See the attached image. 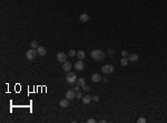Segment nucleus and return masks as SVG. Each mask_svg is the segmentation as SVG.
Masks as SVG:
<instances>
[{"mask_svg": "<svg viewBox=\"0 0 167 123\" xmlns=\"http://www.w3.org/2000/svg\"><path fill=\"white\" fill-rule=\"evenodd\" d=\"M90 56H91V58H93L94 60H96V61H100V60H103V59L105 58V52H104L103 50L97 49V50H93V51H91Z\"/></svg>", "mask_w": 167, "mask_h": 123, "instance_id": "f257e3e1", "label": "nucleus"}, {"mask_svg": "<svg viewBox=\"0 0 167 123\" xmlns=\"http://www.w3.org/2000/svg\"><path fill=\"white\" fill-rule=\"evenodd\" d=\"M66 80L67 82L69 83V84H73V83H75V82H77V75H76V73L74 72H68L66 75Z\"/></svg>", "mask_w": 167, "mask_h": 123, "instance_id": "f03ea898", "label": "nucleus"}, {"mask_svg": "<svg viewBox=\"0 0 167 123\" xmlns=\"http://www.w3.org/2000/svg\"><path fill=\"white\" fill-rule=\"evenodd\" d=\"M37 54H38L37 53V50L31 48L30 50H28L27 52H26L25 56H26V59H28V60H34V59L37 57Z\"/></svg>", "mask_w": 167, "mask_h": 123, "instance_id": "7ed1b4c3", "label": "nucleus"}, {"mask_svg": "<svg viewBox=\"0 0 167 123\" xmlns=\"http://www.w3.org/2000/svg\"><path fill=\"white\" fill-rule=\"evenodd\" d=\"M101 71L106 74H109V73H113L114 72V67L111 64H105L101 67Z\"/></svg>", "mask_w": 167, "mask_h": 123, "instance_id": "20e7f679", "label": "nucleus"}, {"mask_svg": "<svg viewBox=\"0 0 167 123\" xmlns=\"http://www.w3.org/2000/svg\"><path fill=\"white\" fill-rule=\"evenodd\" d=\"M57 60H58L59 62L67 61V54L64 53V52H58V53H57Z\"/></svg>", "mask_w": 167, "mask_h": 123, "instance_id": "39448f33", "label": "nucleus"}, {"mask_svg": "<svg viewBox=\"0 0 167 123\" xmlns=\"http://www.w3.org/2000/svg\"><path fill=\"white\" fill-rule=\"evenodd\" d=\"M75 69L77 70V71H82V70L85 69V63L82 61H77L75 63Z\"/></svg>", "mask_w": 167, "mask_h": 123, "instance_id": "423d86ee", "label": "nucleus"}, {"mask_svg": "<svg viewBox=\"0 0 167 123\" xmlns=\"http://www.w3.org/2000/svg\"><path fill=\"white\" fill-rule=\"evenodd\" d=\"M66 98L68 100H73L76 98V93H75V90H68L66 92Z\"/></svg>", "mask_w": 167, "mask_h": 123, "instance_id": "0eeeda50", "label": "nucleus"}, {"mask_svg": "<svg viewBox=\"0 0 167 123\" xmlns=\"http://www.w3.org/2000/svg\"><path fill=\"white\" fill-rule=\"evenodd\" d=\"M71 68H73V65H71V63H70V62H67V61L64 62V64H62V69H64V71L69 72L70 70H71Z\"/></svg>", "mask_w": 167, "mask_h": 123, "instance_id": "6e6552de", "label": "nucleus"}, {"mask_svg": "<svg viewBox=\"0 0 167 123\" xmlns=\"http://www.w3.org/2000/svg\"><path fill=\"white\" fill-rule=\"evenodd\" d=\"M100 80H103V79H101V75L99 73H94L91 75V81L93 82H99Z\"/></svg>", "mask_w": 167, "mask_h": 123, "instance_id": "1a4fd4ad", "label": "nucleus"}, {"mask_svg": "<svg viewBox=\"0 0 167 123\" xmlns=\"http://www.w3.org/2000/svg\"><path fill=\"white\" fill-rule=\"evenodd\" d=\"M59 105H60V107H61V108H67V107H68V105H69V100H68V99H62V100H60V102H59Z\"/></svg>", "mask_w": 167, "mask_h": 123, "instance_id": "9d476101", "label": "nucleus"}, {"mask_svg": "<svg viewBox=\"0 0 167 123\" xmlns=\"http://www.w3.org/2000/svg\"><path fill=\"white\" fill-rule=\"evenodd\" d=\"M36 50H37V53H38V56H41V57L46 56V49H45L43 47H38Z\"/></svg>", "mask_w": 167, "mask_h": 123, "instance_id": "9b49d317", "label": "nucleus"}, {"mask_svg": "<svg viewBox=\"0 0 167 123\" xmlns=\"http://www.w3.org/2000/svg\"><path fill=\"white\" fill-rule=\"evenodd\" d=\"M91 101H93V96L88 95V94L82 98V102H84V104H89Z\"/></svg>", "mask_w": 167, "mask_h": 123, "instance_id": "f8f14e48", "label": "nucleus"}, {"mask_svg": "<svg viewBox=\"0 0 167 123\" xmlns=\"http://www.w3.org/2000/svg\"><path fill=\"white\" fill-rule=\"evenodd\" d=\"M79 20H80L81 22H86V21L89 20V16L87 15V13H82V15L79 16Z\"/></svg>", "mask_w": 167, "mask_h": 123, "instance_id": "ddd939ff", "label": "nucleus"}, {"mask_svg": "<svg viewBox=\"0 0 167 123\" xmlns=\"http://www.w3.org/2000/svg\"><path fill=\"white\" fill-rule=\"evenodd\" d=\"M128 60L129 61H132V62H136L137 60H138V56L135 53H130L128 56Z\"/></svg>", "mask_w": 167, "mask_h": 123, "instance_id": "4468645a", "label": "nucleus"}, {"mask_svg": "<svg viewBox=\"0 0 167 123\" xmlns=\"http://www.w3.org/2000/svg\"><path fill=\"white\" fill-rule=\"evenodd\" d=\"M77 84L80 87V88H82L84 85H86V80L84 79V78H79L77 80Z\"/></svg>", "mask_w": 167, "mask_h": 123, "instance_id": "2eb2a0df", "label": "nucleus"}, {"mask_svg": "<svg viewBox=\"0 0 167 123\" xmlns=\"http://www.w3.org/2000/svg\"><path fill=\"white\" fill-rule=\"evenodd\" d=\"M78 57V59H80V60H82V59L86 57V54H85V52L82 50H79V51H77V54H76Z\"/></svg>", "mask_w": 167, "mask_h": 123, "instance_id": "dca6fc26", "label": "nucleus"}, {"mask_svg": "<svg viewBox=\"0 0 167 123\" xmlns=\"http://www.w3.org/2000/svg\"><path fill=\"white\" fill-rule=\"evenodd\" d=\"M128 62H129L128 58H124V57H123V59L120 60V64L123 65V67H126V65L128 64Z\"/></svg>", "mask_w": 167, "mask_h": 123, "instance_id": "f3484780", "label": "nucleus"}, {"mask_svg": "<svg viewBox=\"0 0 167 123\" xmlns=\"http://www.w3.org/2000/svg\"><path fill=\"white\" fill-rule=\"evenodd\" d=\"M68 53H69V57H75V56L77 54V51L74 50V49H71V50H69Z\"/></svg>", "mask_w": 167, "mask_h": 123, "instance_id": "a211bd4d", "label": "nucleus"}, {"mask_svg": "<svg viewBox=\"0 0 167 123\" xmlns=\"http://www.w3.org/2000/svg\"><path fill=\"white\" fill-rule=\"evenodd\" d=\"M30 46H31V48H32V49H37V48H38V44H37V42H36V41H32V42L30 43Z\"/></svg>", "mask_w": 167, "mask_h": 123, "instance_id": "6ab92c4d", "label": "nucleus"}, {"mask_svg": "<svg viewBox=\"0 0 167 123\" xmlns=\"http://www.w3.org/2000/svg\"><path fill=\"white\" fill-rule=\"evenodd\" d=\"M128 56H129V54H128V52H127L126 50H123V51H121V57H124V58H127Z\"/></svg>", "mask_w": 167, "mask_h": 123, "instance_id": "aec40b11", "label": "nucleus"}, {"mask_svg": "<svg viewBox=\"0 0 167 123\" xmlns=\"http://www.w3.org/2000/svg\"><path fill=\"white\" fill-rule=\"evenodd\" d=\"M76 98H77V99H82V94L80 91H78V92L76 93Z\"/></svg>", "mask_w": 167, "mask_h": 123, "instance_id": "412c9836", "label": "nucleus"}, {"mask_svg": "<svg viewBox=\"0 0 167 123\" xmlns=\"http://www.w3.org/2000/svg\"><path fill=\"white\" fill-rule=\"evenodd\" d=\"M82 90H84L85 92H88V91L90 90V88L88 87V85H84V87H82Z\"/></svg>", "mask_w": 167, "mask_h": 123, "instance_id": "4be33fe9", "label": "nucleus"}, {"mask_svg": "<svg viewBox=\"0 0 167 123\" xmlns=\"http://www.w3.org/2000/svg\"><path fill=\"white\" fill-rule=\"evenodd\" d=\"M137 122L138 123H145L146 122V119H144V118H139V119L137 120Z\"/></svg>", "mask_w": 167, "mask_h": 123, "instance_id": "5701e85b", "label": "nucleus"}, {"mask_svg": "<svg viewBox=\"0 0 167 123\" xmlns=\"http://www.w3.org/2000/svg\"><path fill=\"white\" fill-rule=\"evenodd\" d=\"M98 100H99V98H98L97 95L93 96V101H94V102H98Z\"/></svg>", "mask_w": 167, "mask_h": 123, "instance_id": "b1692460", "label": "nucleus"}, {"mask_svg": "<svg viewBox=\"0 0 167 123\" xmlns=\"http://www.w3.org/2000/svg\"><path fill=\"white\" fill-rule=\"evenodd\" d=\"M87 122H88V123H95V122H96V120H95V119H88V120H87Z\"/></svg>", "mask_w": 167, "mask_h": 123, "instance_id": "393cba45", "label": "nucleus"}, {"mask_svg": "<svg viewBox=\"0 0 167 123\" xmlns=\"http://www.w3.org/2000/svg\"><path fill=\"white\" fill-rule=\"evenodd\" d=\"M79 88H80V87H79V85H76V87H75V88H74V90H75V91H76V92H78V91H79Z\"/></svg>", "mask_w": 167, "mask_h": 123, "instance_id": "a878e982", "label": "nucleus"}, {"mask_svg": "<svg viewBox=\"0 0 167 123\" xmlns=\"http://www.w3.org/2000/svg\"><path fill=\"white\" fill-rule=\"evenodd\" d=\"M113 53H114L113 50H109V51H108V54H109V56H113Z\"/></svg>", "mask_w": 167, "mask_h": 123, "instance_id": "bb28decb", "label": "nucleus"}]
</instances>
